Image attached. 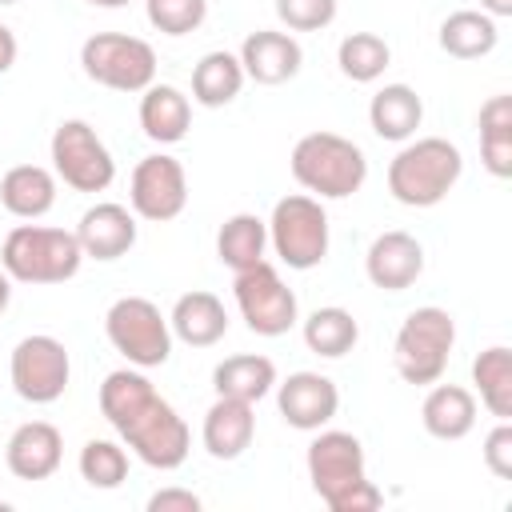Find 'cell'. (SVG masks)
<instances>
[{
  "label": "cell",
  "mask_w": 512,
  "mask_h": 512,
  "mask_svg": "<svg viewBox=\"0 0 512 512\" xmlns=\"http://www.w3.org/2000/svg\"><path fill=\"white\" fill-rule=\"evenodd\" d=\"M268 248L280 256V264L308 272L324 264L328 256V212L316 196L292 192L280 196L268 216Z\"/></svg>",
  "instance_id": "8"
},
{
  "label": "cell",
  "mask_w": 512,
  "mask_h": 512,
  "mask_svg": "<svg viewBox=\"0 0 512 512\" xmlns=\"http://www.w3.org/2000/svg\"><path fill=\"white\" fill-rule=\"evenodd\" d=\"M212 388H216V396H236V400L256 404L276 388V364L268 356H260V352L224 356L212 368Z\"/></svg>",
  "instance_id": "25"
},
{
  "label": "cell",
  "mask_w": 512,
  "mask_h": 512,
  "mask_svg": "<svg viewBox=\"0 0 512 512\" xmlns=\"http://www.w3.org/2000/svg\"><path fill=\"white\" fill-rule=\"evenodd\" d=\"M104 336L108 344L132 364V368H160L172 356V324L148 296H120L104 312Z\"/></svg>",
  "instance_id": "7"
},
{
  "label": "cell",
  "mask_w": 512,
  "mask_h": 512,
  "mask_svg": "<svg viewBox=\"0 0 512 512\" xmlns=\"http://www.w3.org/2000/svg\"><path fill=\"white\" fill-rule=\"evenodd\" d=\"M264 252H268V220H260L256 212H236V216H228L220 224V232H216V256L232 272H244V268L260 264Z\"/></svg>",
  "instance_id": "28"
},
{
  "label": "cell",
  "mask_w": 512,
  "mask_h": 512,
  "mask_svg": "<svg viewBox=\"0 0 512 512\" xmlns=\"http://www.w3.org/2000/svg\"><path fill=\"white\" fill-rule=\"evenodd\" d=\"M480 160L496 180L512 176V96H488L480 104Z\"/></svg>",
  "instance_id": "29"
},
{
  "label": "cell",
  "mask_w": 512,
  "mask_h": 512,
  "mask_svg": "<svg viewBox=\"0 0 512 512\" xmlns=\"http://www.w3.org/2000/svg\"><path fill=\"white\" fill-rule=\"evenodd\" d=\"M52 172L72 192H104L116 180V160L88 120H60L52 132Z\"/></svg>",
  "instance_id": "11"
},
{
  "label": "cell",
  "mask_w": 512,
  "mask_h": 512,
  "mask_svg": "<svg viewBox=\"0 0 512 512\" xmlns=\"http://www.w3.org/2000/svg\"><path fill=\"white\" fill-rule=\"evenodd\" d=\"M276 408L288 428L296 432H316L328 428L332 416L340 412V388L324 372H292L288 380H276Z\"/></svg>",
  "instance_id": "14"
},
{
  "label": "cell",
  "mask_w": 512,
  "mask_h": 512,
  "mask_svg": "<svg viewBox=\"0 0 512 512\" xmlns=\"http://www.w3.org/2000/svg\"><path fill=\"white\" fill-rule=\"evenodd\" d=\"M420 424L436 440H464L476 428V396L464 384H432L420 404Z\"/></svg>",
  "instance_id": "23"
},
{
  "label": "cell",
  "mask_w": 512,
  "mask_h": 512,
  "mask_svg": "<svg viewBox=\"0 0 512 512\" xmlns=\"http://www.w3.org/2000/svg\"><path fill=\"white\" fill-rule=\"evenodd\" d=\"M288 168L296 184L316 200H348L368 180V156L340 132H308L292 144Z\"/></svg>",
  "instance_id": "3"
},
{
  "label": "cell",
  "mask_w": 512,
  "mask_h": 512,
  "mask_svg": "<svg viewBox=\"0 0 512 512\" xmlns=\"http://www.w3.org/2000/svg\"><path fill=\"white\" fill-rule=\"evenodd\" d=\"M100 416L116 428V436L128 444V452L140 464H148L156 472H172L188 460L192 432H188L184 416L152 388L144 368L128 364V368H116L104 376Z\"/></svg>",
  "instance_id": "1"
},
{
  "label": "cell",
  "mask_w": 512,
  "mask_h": 512,
  "mask_svg": "<svg viewBox=\"0 0 512 512\" xmlns=\"http://www.w3.org/2000/svg\"><path fill=\"white\" fill-rule=\"evenodd\" d=\"M140 128L152 144H180L192 128V100L176 84H148L140 92Z\"/></svg>",
  "instance_id": "22"
},
{
  "label": "cell",
  "mask_w": 512,
  "mask_h": 512,
  "mask_svg": "<svg viewBox=\"0 0 512 512\" xmlns=\"http://www.w3.org/2000/svg\"><path fill=\"white\" fill-rule=\"evenodd\" d=\"M472 384L480 392V404L496 420H512V348L492 344L472 360Z\"/></svg>",
  "instance_id": "31"
},
{
  "label": "cell",
  "mask_w": 512,
  "mask_h": 512,
  "mask_svg": "<svg viewBox=\"0 0 512 512\" xmlns=\"http://www.w3.org/2000/svg\"><path fill=\"white\" fill-rule=\"evenodd\" d=\"M452 344H456V320H452L448 308H436V304L412 308L404 316V324L396 328L392 368H396V376L404 384L428 388L448 372Z\"/></svg>",
  "instance_id": "6"
},
{
  "label": "cell",
  "mask_w": 512,
  "mask_h": 512,
  "mask_svg": "<svg viewBox=\"0 0 512 512\" xmlns=\"http://www.w3.org/2000/svg\"><path fill=\"white\" fill-rule=\"evenodd\" d=\"M336 64L352 84H372L384 76V68L392 64V48L384 36L376 32H348L336 48Z\"/></svg>",
  "instance_id": "32"
},
{
  "label": "cell",
  "mask_w": 512,
  "mask_h": 512,
  "mask_svg": "<svg viewBox=\"0 0 512 512\" xmlns=\"http://www.w3.org/2000/svg\"><path fill=\"white\" fill-rule=\"evenodd\" d=\"M236 56H240L244 76L256 80V84H268V88L288 84V80L300 72V64H304L300 40H296L292 32H276V28H256V32H248Z\"/></svg>",
  "instance_id": "15"
},
{
  "label": "cell",
  "mask_w": 512,
  "mask_h": 512,
  "mask_svg": "<svg viewBox=\"0 0 512 512\" xmlns=\"http://www.w3.org/2000/svg\"><path fill=\"white\" fill-rule=\"evenodd\" d=\"M200 504L192 488H160L148 496V512H200Z\"/></svg>",
  "instance_id": "37"
},
{
  "label": "cell",
  "mask_w": 512,
  "mask_h": 512,
  "mask_svg": "<svg viewBox=\"0 0 512 512\" xmlns=\"http://www.w3.org/2000/svg\"><path fill=\"white\" fill-rule=\"evenodd\" d=\"M304 464H308L312 492L332 512H372L384 504V492L368 480L360 436L340 432V428H316Z\"/></svg>",
  "instance_id": "2"
},
{
  "label": "cell",
  "mask_w": 512,
  "mask_h": 512,
  "mask_svg": "<svg viewBox=\"0 0 512 512\" xmlns=\"http://www.w3.org/2000/svg\"><path fill=\"white\" fill-rule=\"evenodd\" d=\"M364 272L376 288L384 292H404L420 280L424 272V248L412 232H380L372 244H368V256H364Z\"/></svg>",
  "instance_id": "17"
},
{
  "label": "cell",
  "mask_w": 512,
  "mask_h": 512,
  "mask_svg": "<svg viewBox=\"0 0 512 512\" xmlns=\"http://www.w3.org/2000/svg\"><path fill=\"white\" fill-rule=\"evenodd\" d=\"M8 508H12V504H8V500H0V512H8Z\"/></svg>",
  "instance_id": "42"
},
{
  "label": "cell",
  "mask_w": 512,
  "mask_h": 512,
  "mask_svg": "<svg viewBox=\"0 0 512 512\" xmlns=\"http://www.w3.org/2000/svg\"><path fill=\"white\" fill-rule=\"evenodd\" d=\"M136 212L116 204V200H100L92 204L80 224H76V240H80V252L92 256V260H120L132 252L136 244Z\"/></svg>",
  "instance_id": "18"
},
{
  "label": "cell",
  "mask_w": 512,
  "mask_h": 512,
  "mask_svg": "<svg viewBox=\"0 0 512 512\" xmlns=\"http://www.w3.org/2000/svg\"><path fill=\"white\" fill-rule=\"evenodd\" d=\"M304 344H308V352H316V356H324V360H340V356H348L352 348H356V340H360V324H356V316L348 312V308H340V304H324V308H316L308 320H304Z\"/></svg>",
  "instance_id": "30"
},
{
  "label": "cell",
  "mask_w": 512,
  "mask_h": 512,
  "mask_svg": "<svg viewBox=\"0 0 512 512\" xmlns=\"http://www.w3.org/2000/svg\"><path fill=\"white\" fill-rule=\"evenodd\" d=\"M0 4H20V0H0Z\"/></svg>",
  "instance_id": "43"
},
{
  "label": "cell",
  "mask_w": 512,
  "mask_h": 512,
  "mask_svg": "<svg viewBox=\"0 0 512 512\" xmlns=\"http://www.w3.org/2000/svg\"><path fill=\"white\" fill-rule=\"evenodd\" d=\"M420 120H424V100L412 84H384L368 100V124L380 140L404 144L416 136Z\"/></svg>",
  "instance_id": "21"
},
{
  "label": "cell",
  "mask_w": 512,
  "mask_h": 512,
  "mask_svg": "<svg viewBox=\"0 0 512 512\" xmlns=\"http://www.w3.org/2000/svg\"><path fill=\"white\" fill-rule=\"evenodd\" d=\"M168 324H172V336L184 340L188 348H212L228 332V312H224V300L216 292L192 288L172 304Z\"/></svg>",
  "instance_id": "20"
},
{
  "label": "cell",
  "mask_w": 512,
  "mask_h": 512,
  "mask_svg": "<svg viewBox=\"0 0 512 512\" xmlns=\"http://www.w3.org/2000/svg\"><path fill=\"white\" fill-rule=\"evenodd\" d=\"M84 252L76 232L48 224H16L0 244V268L12 284H64L80 272Z\"/></svg>",
  "instance_id": "5"
},
{
  "label": "cell",
  "mask_w": 512,
  "mask_h": 512,
  "mask_svg": "<svg viewBox=\"0 0 512 512\" xmlns=\"http://www.w3.org/2000/svg\"><path fill=\"white\" fill-rule=\"evenodd\" d=\"M64 460V436L48 420H24L4 444V464L16 480H48Z\"/></svg>",
  "instance_id": "16"
},
{
  "label": "cell",
  "mask_w": 512,
  "mask_h": 512,
  "mask_svg": "<svg viewBox=\"0 0 512 512\" xmlns=\"http://www.w3.org/2000/svg\"><path fill=\"white\" fill-rule=\"evenodd\" d=\"M128 208L140 220L152 224H168L188 208V172L176 156L168 152H152L132 168L128 180Z\"/></svg>",
  "instance_id": "13"
},
{
  "label": "cell",
  "mask_w": 512,
  "mask_h": 512,
  "mask_svg": "<svg viewBox=\"0 0 512 512\" xmlns=\"http://www.w3.org/2000/svg\"><path fill=\"white\" fill-rule=\"evenodd\" d=\"M148 24L164 36H188L204 24L208 0H144Z\"/></svg>",
  "instance_id": "34"
},
{
  "label": "cell",
  "mask_w": 512,
  "mask_h": 512,
  "mask_svg": "<svg viewBox=\"0 0 512 512\" xmlns=\"http://www.w3.org/2000/svg\"><path fill=\"white\" fill-rule=\"evenodd\" d=\"M80 68L92 84L112 92H144L156 84V52L128 32H96L80 44Z\"/></svg>",
  "instance_id": "9"
},
{
  "label": "cell",
  "mask_w": 512,
  "mask_h": 512,
  "mask_svg": "<svg viewBox=\"0 0 512 512\" xmlns=\"http://www.w3.org/2000/svg\"><path fill=\"white\" fill-rule=\"evenodd\" d=\"M76 468H80V480H84L88 488L112 492V488H120V484L128 480V452H124V444H116V440H88V444L80 448Z\"/></svg>",
  "instance_id": "33"
},
{
  "label": "cell",
  "mask_w": 512,
  "mask_h": 512,
  "mask_svg": "<svg viewBox=\"0 0 512 512\" xmlns=\"http://www.w3.org/2000/svg\"><path fill=\"white\" fill-rule=\"evenodd\" d=\"M480 456L496 480H512V424L508 420H496V428L484 436Z\"/></svg>",
  "instance_id": "36"
},
{
  "label": "cell",
  "mask_w": 512,
  "mask_h": 512,
  "mask_svg": "<svg viewBox=\"0 0 512 512\" xmlns=\"http://www.w3.org/2000/svg\"><path fill=\"white\" fill-rule=\"evenodd\" d=\"M84 4H92V8H124L128 0H84Z\"/></svg>",
  "instance_id": "41"
},
{
  "label": "cell",
  "mask_w": 512,
  "mask_h": 512,
  "mask_svg": "<svg viewBox=\"0 0 512 512\" xmlns=\"http://www.w3.org/2000/svg\"><path fill=\"white\" fill-rule=\"evenodd\" d=\"M8 304H12V276L0 268V312H4Z\"/></svg>",
  "instance_id": "40"
},
{
  "label": "cell",
  "mask_w": 512,
  "mask_h": 512,
  "mask_svg": "<svg viewBox=\"0 0 512 512\" xmlns=\"http://www.w3.org/2000/svg\"><path fill=\"white\" fill-rule=\"evenodd\" d=\"M256 436V404L236 400V396H216V404L204 412V452L212 460H240L252 448Z\"/></svg>",
  "instance_id": "19"
},
{
  "label": "cell",
  "mask_w": 512,
  "mask_h": 512,
  "mask_svg": "<svg viewBox=\"0 0 512 512\" xmlns=\"http://www.w3.org/2000/svg\"><path fill=\"white\" fill-rule=\"evenodd\" d=\"M244 80L248 76H244L236 52H224V48L204 52L200 64L192 68V100L200 108H224V104H232L240 96Z\"/></svg>",
  "instance_id": "26"
},
{
  "label": "cell",
  "mask_w": 512,
  "mask_h": 512,
  "mask_svg": "<svg viewBox=\"0 0 512 512\" xmlns=\"http://www.w3.org/2000/svg\"><path fill=\"white\" fill-rule=\"evenodd\" d=\"M8 376H12V392L28 404H56L68 392L72 380V356L68 348L48 336V332H32L12 348L8 360Z\"/></svg>",
  "instance_id": "12"
},
{
  "label": "cell",
  "mask_w": 512,
  "mask_h": 512,
  "mask_svg": "<svg viewBox=\"0 0 512 512\" xmlns=\"http://www.w3.org/2000/svg\"><path fill=\"white\" fill-rule=\"evenodd\" d=\"M436 40H440V48H444L452 60H480V56H488V52L496 48L500 28H496V20H492L488 12H480V8H460V12L444 16Z\"/></svg>",
  "instance_id": "27"
},
{
  "label": "cell",
  "mask_w": 512,
  "mask_h": 512,
  "mask_svg": "<svg viewBox=\"0 0 512 512\" xmlns=\"http://www.w3.org/2000/svg\"><path fill=\"white\" fill-rule=\"evenodd\" d=\"M0 204L16 220H40L56 204V172L40 164H16L0 176Z\"/></svg>",
  "instance_id": "24"
},
{
  "label": "cell",
  "mask_w": 512,
  "mask_h": 512,
  "mask_svg": "<svg viewBox=\"0 0 512 512\" xmlns=\"http://www.w3.org/2000/svg\"><path fill=\"white\" fill-rule=\"evenodd\" d=\"M464 156L444 136H416L388 164V192L404 208H436L460 180Z\"/></svg>",
  "instance_id": "4"
},
{
  "label": "cell",
  "mask_w": 512,
  "mask_h": 512,
  "mask_svg": "<svg viewBox=\"0 0 512 512\" xmlns=\"http://www.w3.org/2000/svg\"><path fill=\"white\" fill-rule=\"evenodd\" d=\"M340 0H276V16L288 32H320L336 20Z\"/></svg>",
  "instance_id": "35"
},
{
  "label": "cell",
  "mask_w": 512,
  "mask_h": 512,
  "mask_svg": "<svg viewBox=\"0 0 512 512\" xmlns=\"http://www.w3.org/2000/svg\"><path fill=\"white\" fill-rule=\"evenodd\" d=\"M232 296H236V308H240V320L248 324V332L256 336H284L296 328L300 320V304H296V292L284 284V276L260 260L244 272H236L232 280Z\"/></svg>",
  "instance_id": "10"
},
{
  "label": "cell",
  "mask_w": 512,
  "mask_h": 512,
  "mask_svg": "<svg viewBox=\"0 0 512 512\" xmlns=\"http://www.w3.org/2000/svg\"><path fill=\"white\" fill-rule=\"evenodd\" d=\"M16 52H20V44H16V32H12V28L0 20V76H4V72L16 64Z\"/></svg>",
  "instance_id": "38"
},
{
  "label": "cell",
  "mask_w": 512,
  "mask_h": 512,
  "mask_svg": "<svg viewBox=\"0 0 512 512\" xmlns=\"http://www.w3.org/2000/svg\"><path fill=\"white\" fill-rule=\"evenodd\" d=\"M480 12H488L492 20H504L512 16V0H480Z\"/></svg>",
  "instance_id": "39"
}]
</instances>
